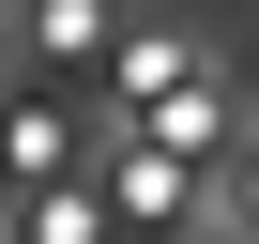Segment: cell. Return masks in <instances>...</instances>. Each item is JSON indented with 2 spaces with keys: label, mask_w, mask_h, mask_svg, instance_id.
I'll use <instances>...</instances> for the list:
<instances>
[{
  "label": "cell",
  "mask_w": 259,
  "mask_h": 244,
  "mask_svg": "<svg viewBox=\"0 0 259 244\" xmlns=\"http://www.w3.org/2000/svg\"><path fill=\"white\" fill-rule=\"evenodd\" d=\"M0 168H16V183H61V122L46 107H0Z\"/></svg>",
  "instance_id": "3957f363"
},
{
  "label": "cell",
  "mask_w": 259,
  "mask_h": 244,
  "mask_svg": "<svg viewBox=\"0 0 259 244\" xmlns=\"http://www.w3.org/2000/svg\"><path fill=\"white\" fill-rule=\"evenodd\" d=\"M92 229H107V183H92V168L31 183V244H92Z\"/></svg>",
  "instance_id": "7a4b0ae2"
},
{
  "label": "cell",
  "mask_w": 259,
  "mask_h": 244,
  "mask_svg": "<svg viewBox=\"0 0 259 244\" xmlns=\"http://www.w3.org/2000/svg\"><path fill=\"white\" fill-rule=\"evenodd\" d=\"M16 31H31V61H46V76H92V61L122 46V16H107V0H31Z\"/></svg>",
  "instance_id": "6da1fadb"
}]
</instances>
